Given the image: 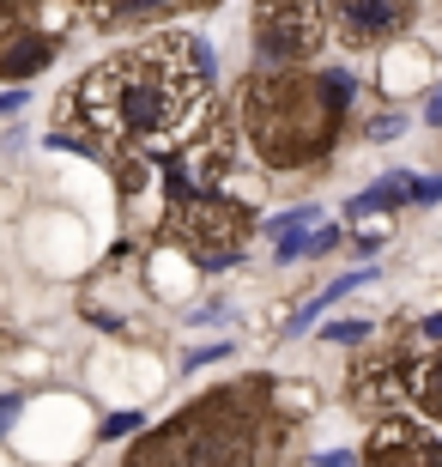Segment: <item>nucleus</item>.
<instances>
[{
  "instance_id": "nucleus-7",
  "label": "nucleus",
  "mask_w": 442,
  "mask_h": 467,
  "mask_svg": "<svg viewBox=\"0 0 442 467\" xmlns=\"http://www.w3.org/2000/svg\"><path fill=\"white\" fill-rule=\"evenodd\" d=\"M55 61V36L49 31H31L18 18H0V73L6 79H31L36 67Z\"/></svg>"
},
{
  "instance_id": "nucleus-12",
  "label": "nucleus",
  "mask_w": 442,
  "mask_h": 467,
  "mask_svg": "<svg viewBox=\"0 0 442 467\" xmlns=\"http://www.w3.org/2000/svg\"><path fill=\"white\" fill-rule=\"evenodd\" d=\"M412 201H442V176H412Z\"/></svg>"
},
{
  "instance_id": "nucleus-6",
  "label": "nucleus",
  "mask_w": 442,
  "mask_h": 467,
  "mask_svg": "<svg viewBox=\"0 0 442 467\" xmlns=\"http://www.w3.org/2000/svg\"><path fill=\"white\" fill-rule=\"evenodd\" d=\"M412 25V0H334L327 31H340V43L352 49H375Z\"/></svg>"
},
{
  "instance_id": "nucleus-11",
  "label": "nucleus",
  "mask_w": 442,
  "mask_h": 467,
  "mask_svg": "<svg viewBox=\"0 0 442 467\" xmlns=\"http://www.w3.org/2000/svg\"><path fill=\"white\" fill-rule=\"evenodd\" d=\"M400 128H406V116H394V109H382V116L370 121V140H400Z\"/></svg>"
},
{
  "instance_id": "nucleus-10",
  "label": "nucleus",
  "mask_w": 442,
  "mask_h": 467,
  "mask_svg": "<svg viewBox=\"0 0 442 467\" xmlns=\"http://www.w3.org/2000/svg\"><path fill=\"white\" fill-rule=\"evenodd\" d=\"M406 201H412V176H406V171H400V176H388V182H375V189H364V194H357V201H352V207H345V213H352V219H357V213H382V207H406Z\"/></svg>"
},
{
  "instance_id": "nucleus-21",
  "label": "nucleus",
  "mask_w": 442,
  "mask_h": 467,
  "mask_svg": "<svg viewBox=\"0 0 442 467\" xmlns=\"http://www.w3.org/2000/svg\"><path fill=\"white\" fill-rule=\"evenodd\" d=\"M242 467H267V462H242Z\"/></svg>"
},
{
  "instance_id": "nucleus-8",
  "label": "nucleus",
  "mask_w": 442,
  "mask_h": 467,
  "mask_svg": "<svg viewBox=\"0 0 442 467\" xmlns=\"http://www.w3.org/2000/svg\"><path fill=\"white\" fill-rule=\"evenodd\" d=\"M400 400H412L425 425H442V352L400 358Z\"/></svg>"
},
{
  "instance_id": "nucleus-1",
  "label": "nucleus",
  "mask_w": 442,
  "mask_h": 467,
  "mask_svg": "<svg viewBox=\"0 0 442 467\" xmlns=\"http://www.w3.org/2000/svg\"><path fill=\"white\" fill-rule=\"evenodd\" d=\"M67 121L86 128L91 158L134 171L139 158H170L212 128V49L200 36H158L121 49L73 86Z\"/></svg>"
},
{
  "instance_id": "nucleus-19",
  "label": "nucleus",
  "mask_w": 442,
  "mask_h": 467,
  "mask_svg": "<svg viewBox=\"0 0 442 467\" xmlns=\"http://www.w3.org/2000/svg\"><path fill=\"white\" fill-rule=\"evenodd\" d=\"M425 340H442V310H430V316H425Z\"/></svg>"
},
{
  "instance_id": "nucleus-9",
  "label": "nucleus",
  "mask_w": 442,
  "mask_h": 467,
  "mask_svg": "<svg viewBox=\"0 0 442 467\" xmlns=\"http://www.w3.org/2000/svg\"><path fill=\"white\" fill-rule=\"evenodd\" d=\"M370 279H375V267H357V274H345V279H334V285H327V292H322V297H309L303 310L291 316V334H303V328H309V322H315V316H322V310H327V304H340V297H345V292H357V285H370Z\"/></svg>"
},
{
  "instance_id": "nucleus-15",
  "label": "nucleus",
  "mask_w": 442,
  "mask_h": 467,
  "mask_svg": "<svg viewBox=\"0 0 442 467\" xmlns=\"http://www.w3.org/2000/svg\"><path fill=\"white\" fill-rule=\"evenodd\" d=\"M364 334H370L364 322H345V328H327V340H345V347H352V340H364Z\"/></svg>"
},
{
  "instance_id": "nucleus-20",
  "label": "nucleus",
  "mask_w": 442,
  "mask_h": 467,
  "mask_svg": "<svg viewBox=\"0 0 442 467\" xmlns=\"http://www.w3.org/2000/svg\"><path fill=\"white\" fill-rule=\"evenodd\" d=\"M13 6H25V0H0V18H13Z\"/></svg>"
},
{
  "instance_id": "nucleus-5",
  "label": "nucleus",
  "mask_w": 442,
  "mask_h": 467,
  "mask_svg": "<svg viewBox=\"0 0 442 467\" xmlns=\"http://www.w3.org/2000/svg\"><path fill=\"white\" fill-rule=\"evenodd\" d=\"M357 467H442V437L418 413H388V419H375Z\"/></svg>"
},
{
  "instance_id": "nucleus-2",
  "label": "nucleus",
  "mask_w": 442,
  "mask_h": 467,
  "mask_svg": "<svg viewBox=\"0 0 442 467\" xmlns=\"http://www.w3.org/2000/svg\"><path fill=\"white\" fill-rule=\"evenodd\" d=\"M352 91V73H255L242 91V128L272 171H291L334 146V128H340Z\"/></svg>"
},
{
  "instance_id": "nucleus-18",
  "label": "nucleus",
  "mask_w": 442,
  "mask_h": 467,
  "mask_svg": "<svg viewBox=\"0 0 442 467\" xmlns=\"http://www.w3.org/2000/svg\"><path fill=\"white\" fill-rule=\"evenodd\" d=\"M18 104H25V91H0V116H13Z\"/></svg>"
},
{
  "instance_id": "nucleus-17",
  "label": "nucleus",
  "mask_w": 442,
  "mask_h": 467,
  "mask_svg": "<svg viewBox=\"0 0 442 467\" xmlns=\"http://www.w3.org/2000/svg\"><path fill=\"white\" fill-rule=\"evenodd\" d=\"M425 121H430V128H442V91H430V104H425Z\"/></svg>"
},
{
  "instance_id": "nucleus-4",
  "label": "nucleus",
  "mask_w": 442,
  "mask_h": 467,
  "mask_svg": "<svg viewBox=\"0 0 442 467\" xmlns=\"http://www.w3.org/2000/svg\"><path fill=\"white\" fill-rule=\"evenodd\" d=\"M327 43L322 0H255V61L261 73L303 67Z\"/></svg>"
},
{
  "instance_id": "nucleus-14",
  "label": "nucleus",
  "mask_w": 442,
  "mask_h": 467,
  "mask_svg": "<svg viewBox=\"0 0 442 467\" xmlns=\"http://www.w3.org/2000/svg\"><path fill=\"white\" fill-rule=\"evenodd\" d=\"M315 467H357V455L352 450H327V455H315Z\"/></svg>"
},
{
  "instance_id": "nucleus-13",
  "label": "nucleus",
  "mask_w": 442,
  "mask_h": 467,
  "mask_svg": "<svg viewBox=\"0 0 442 467\" xmlns=\"http://www.w3.org/2000/svg\"><path fill=\"white\" fill-rule=\"evenodd\" d=\"M139 425H146V413H116L103 425V437H128V431H139Z\"/></svg>"
},
{
  "instance_id": "nucleus-16",
  "label": "nucleus",
  "mask_w": 442,
  "mask_h": 467,
  "mask_svg": "<svg viewBox=\"0 0 442 467\" xmlns=\"http://www.w3.org/2000/svg\"><path fill=\"white\" fill-rule=\"evenodd\" d=\"M18 407H25V400H18V395H6V400H0V431H6V425H13V419H18Z\"/></svg>"
},
{
  "instance_id": "nucleus-3",
  "label": "nucleus",
  "mask_w": 442,
  "mask_h": 467,
  "mask_svg": "<svg viewBox=\"0 0 442 467\" xmlns=\"http://www.w3.org/2000/svg\"><path fill=\"white\" fill-rule=\"evenodd\" d=\"M164 231L182 243L188 255L200 261L206 274L219 267H237V255L249 249V207L224 201L219 189H170V207H164Z\"/></svg>"
}]
</instances>
